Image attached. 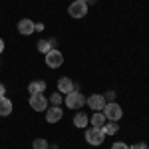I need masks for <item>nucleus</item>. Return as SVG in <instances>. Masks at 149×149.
Returning <instances> with one entry per match:
<instances>
[{"label": "nucleus", "mask_w": 149, "mask_h": 149, "mask_svg": "<svg viewBox=\"0 0 149 149\" xmlns=\"http://www.w3.org/2000/svg\"><path fill=\"white\" fill-rule=\"evenodd\" d=\"M103 115H105V119L107 121H119L121 119V115H123V109H121V105L115 102H109L105 103V107L102 109Z\"/></svg>", "instance_id": "nucleus-1"}, {"label": "nucleus", "mask_w": 149, "mask_h": 149, "mask_svg": "<svg viewBox=\"0 0 149 149\" xmlns=\"http://www.w3.org/2000/svg\"><path fill=\"white\" fill-rule=\"evenodd\" d=\"M105 133H103V129H97V127H90V129H86V141L90 143V145H102L103 141H105Z\"/></svg>", "instance_id": "nucleus-2"}, {"label": "nucleus", "mask_w": 149, "mask_h": 149, "mask_svg": "<svg viewBox=\"0 0 149 149\" xmlns=\"http://www.w3.org/2000/svg\"><path fill=\"white\" fill-rule=\"evenodd\" d=\"M84 103H86V97L81 95L80 90H74V92H70L66 95V107H70V109H78Z\"/></svg>", "instance_id": "nucleus-3"}, {"label": "nucleus", "mask_w": 149, "mask_h": 149, "mask_svg": "<svg viewBox=\"0 0 149 149\" xmlns=\"http://www.w3.org/2000/svg\"><path fill=\"white\" fill-rule=\"evenodd\" d=\"M46 64H48V68H60L62 64H64V54L60 52V50H50L46 54Z\"/></svg>", "instance_id": "nucleus-4"}, {"label": "nucleus", "mask_w": 149, "mask_h": 149, "mask_svg": "<svg viewBox=\"0 0 149 149\" xmlns=\"http://www.w3.org/2000/svg\"><path fill=\"white\" fill-rule=\"evenodd\" d=\"M68 12H70L72 18H84V16L88 14V4H86V2H80V0H76V2L70 4Z\"/></svg>", "instance_id": "nucleus-5"}, {"label": "nucleus", "mask_w": 149, "mask_h": 149, "mask_svg": "<svg viewBox=\"0 0 149 149\" xmlns=\"http://www.w3.org/2000/svg\"><path fill=\"white\" fill-rule=\"evenodd\" d=\"M30 107H32L34 111H46L48 109V100L42 93H34V95H30Z\"/></svg>", "instance_id": "nucleus-6"}, {"label": "nucleus", "mask_w": 149, "mask_h": 149, "mask_svg": "<svg viewBox=\"0 0 149 149\" xmlns=\"http://www.w3.org/2000/svg\"><path fill=\"white\" fill-rule=\"evenodd\" d=\"M62 115H64L62 107H60V105H52V107L46 109V121L48 123H58V121L62 119Z\"/></svg>", "instance_id": "nucleus-7"}, {"label": "nucleus", "mask_w": 149, "mask_h": 149, "mask_svg": "<svg viewBox=\"0 0 149 149\" xmlns=\"http://www.w3.org/2000/svg\"><path fill=\"white\" fill-rule=\"evenodd\" d=\"M86 103L92 107L93 111H102L107 102H105V97H103V95H95V93H93V95H90V97L86 100Z\"/></svg>", "instance_id": "nucleus-8"}, {"label": "nucleus", "mask_w": 149, "mask_h": 149, "mask_svg": "<svg viewBox=\"0 0 149 149\" xmlns=\"http://www.w3.org/2000/svg\"><path fill=\"white\" fill-rule=\"evenodd\" d=\"M58 92L62 95H68L70 92H74V81L70 78H60L58 80Z\"/></svg>", "instance_id": "nucleus-9"}, {"label": "nucleus", "mask_w": 149, "mask_h": 149, "mask_svg": "<svg viewBox=\"0 0 149 149\" xmlns=\"http://www.w3.org/2000/svg\"><path fill=\"white\" fill-rule=\"evenodd\" d=\"M18 32L22 36H30L34 32V22H32L30 18H22V20L18 22Z\"/></svg>", "instance_id": "nucleus-10"}, {"label": "nucleus", "mask_w": 149, "mask_h": 149, "mask_svg": "<svg viewBox=\"0 0 149 149\" xmlns=\"http://www.w3.org/2000/svg\"><path fill=\"white\" fill-rule=\"evenodd\" d=\"M28 92H30V95H34V93H42V92H46V81H44V80L30 81V84H28Z\"/></svg>", "instance_id": "nucleus-11"}, {"label": "nucleus", "mask_w": 149, "mask_h": 149, "mask_svg": "<svg viewBox=\"0 0 149 149\" xmlns=\"http://www.w3.org/2000/svg\"><path fill=\"white\" fill-rule=\"evenodd\" d=\"M12 113V102L8 97H0V115L6 117V115Z\"/></svg>", "instance_id": "nucleus-12"}, {"label": "nucleus", "mask_w": 149, "mask_h": 149, "mask_svg": "<svg viewBox=\"0 0 149 149\" xmlns=\"http://www.w3.org/2000/svg\"><path fill=\"white\" fill-rule=\"evenodd\" d=\"M105 115H103V111H95L92 117V127H97V129H102L103 125H105Z\"/></svg>", "instance_id": "nucleus-13"}, {"label": "nucleus", "mask_w": 149, "mask_h": 149, "mask_svg": "<svg viewBox=\"0 0 149 149\" xmlns=\"http://www.w3.org/2000/svg\"><path fill=\"white\" fill-rule=\"evenodd\" d=\"M74 125L78 127V129H84V127L88 125V115L81 113V111H80V113H76V115H74Z\"/></svg>", "instance_id": "nucleus-14"}, {"label": "nucleus", "mask_w": 149, "mask_h": 149, "mask_svg": "<svg viewBox=\"0 0 149 149\" xmlns=\"http://www.w3.org/2000/svg\"><path fill=\"white\" fill-rule=\"evenodd\" d=\"M102 129H103V133H105V135H115V133L119 131V125H117L115 121H109V123H105Z\"/></svg>", "instance_id": "nucleus-15"}, {"label": "nucleus", "mask_w": 149, "mask_h": 149, "mask_svg": "<svg viewBox=\"0 0 149 149\" xmlns=\"http://www.w3.org/2000/svg\"><path fill=\"white\" fill-rule=\"evenodd\" d=\"M52 46H54V40H52V42H48V40H40V42H38V50H40L42 54H48V52L52 50Z\"/></svg>", "instance_id": "nucleus-16"}, {"label": "nucleus", "mask_w": 149, "mask_h": 149, "mask_svg": "<svg viewBox=\"0 0 149 149\" xmlns=\"http://www.w3.org/2000/svg\"><path fill=\"white\" fill-rule=\"evenodd\" d=\"M32 147H34V149H48V141H46V139H42V137H38V139H34Z\"/></svg>", "instance_id": "nucleus-17"}, {"label": "nucleus", "mask_w": 149, "mask_h": 149, "mask_svg": "<svg viewBox=\"0 0 149 149\" xmlns=\"http://www.w3.org/2000/svg\"><path fill=\"white\" fill-rule=\"evenodd\" d=\"M50 102L54 103V105H60V103H62V93H60V92L52 93V95H50Z\"/></svg>", "instance_id": "nucleus-18"}, {"label": "nucleus", "mask_w": 149, "mask_h": 149, "mask_svg": "<svg viewBox=\"0 0 149 149\" xmlns=\"http://www.w3.org/2000/svg\"><path fill=\"white\" fill-rule=\"evenodd\" d=\"M111 149H129V147H127V143H123V141H115L113 145H111Z\"/></svg>", "instance_id": "nucleus-19"}, {"label": "nucleus", "mask_w": 149, "mask_h": 149, "mask_svg": "<svg viewBox=\"0 0 149 149\" xmlns=\"http://www.w3.org/2000/svg\"><path fill=\"white\" fill-rule=\"evenodd\" d=\"M103 97H105V102H107V103H109V102H113V100H115V92H111V90H109V92L105 93Z\"/></svg>", "instance_id": "nucleus-20"}, {"label": "nucleus", "mask_w": 149, "mask_h": 149, "mask_svg": "<svg viewBox=\"0 0 149 149\" xmlns=\"http://www.w3.org/2000/svg\"><path fill=\"white\" fill-rule=\"evenodd\" d=\"M129 149H149V147L145 145V143H135V145H131Z\"/></svg>", "instance_id": "nucleus-21"}, {"label": "nucleus", "mask_w": 149, "mask_h": 149, "mask_svg": "<svg viewBox=\"0 0 149 149\" xmlns=\"http://www.w3.org/2000/svg\"><path fill=\"white\" fill-rule=\"evenodd\" d=\"M34 30H36V32H42V30H44V24H42V22L34 24Z\"/></svg>", "instance_id": "nucleus-22"}, {"label": "nucleus", "mask_w": 149, "mask_h": 149, "mask_svg": "<svg viewBox=\"0 0 149 149\" xmlns=\"http://www.w3.org/2000/svg\"><path fill=\"white\" fill-rule=\"evenodd\" d=\"M4 93H6V88H4V86H2V84H0V97H6V95H4Z\"/></svg>", "instance_id": "nucleus-23"}, {"label": "nucleus", "mask_w": 149, "mask_h": 149, "mask_svg": "<svg viewBox=\"0 0 149 149\" xmlns=\"http://www.w3.org/2000/svg\"><path fill=\"white\" fill-rule=\"evenodd\" d=\"M4 52V42H2V38H0V54Z\"/></svg>", "instance_id": "nucleus-24"}, {"label": "nucleus", "mask_w": 149, "mask_h": 149, "mask_svg": "<svg viewBox=\"0 0 149 149\" xmlns=\"http://www.w3.org/2000/svg\"><path fill=\"white\" fill-rule=\"evenodd\" d=\"M80 2H86V4H88V2H90V0H80Z\"/></svg>", "instance_id": "nucleus-25"}]
</instances>
